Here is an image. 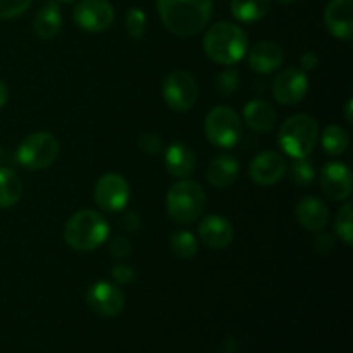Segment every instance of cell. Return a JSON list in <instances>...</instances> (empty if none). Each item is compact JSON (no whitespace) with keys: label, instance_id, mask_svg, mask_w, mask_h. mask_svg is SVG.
Masks as SVG:
<instances>
[{"label":"cell","instance_id":"6da1fadb","mask_svg":"<svg viewBox=\"0 0 353 353\" xmlns=\"http://www.w3.org/2000/svg\"><path fill=\"white\" fill-rule=\"evenodd\" d=\"M164 26L179 38L199 34L212 16V0H157Z\"/></svg>","mask_w":353,"mask_h":353},{"label":"cell","instance_id":"7a4b0ae2","mask_svg":"<svg viewBox=\"0 0 353 353\" xmlns=\"http://www.w3.org/2000/svg\"><path fill=\"white\" fill-rule=\"evenodd\" d=\"M247 47L248 38L243 28L228 21L210 26L203 37V50L210 61L221 65H233L240 62L247 54Z\"/></svg>","mask_w":353,"mask_h":353},{"label":"cell","instance_id":"3957f363","mask_svg":"<svg viewBox=\"0 0 353 353\" xmlns=\"http://www.w3.org/2000/svg\"><path fill=\"white\" fill-rule=\"evenodd\" d=\"M109 238V223L95 210H79L72 214L64 228V240L72 250L92 252Z\"/></svg>","mask_w":353,"mask_h":353},{"label":"cell","instance_id":"277c9868","mask_svg":"<svg viewBox=\"0 0 353 353\" xmlns=\"http://www.w3.org/2000/svg\"><path fill=\"white\" fill-rule=\"evenodd\" d=\"M207 195L202 186L192 179L174 183L165 199V207L171 219L178 224H192L203 214Z\"/></svg>","mask_w":353,"mask_h":353},{"label":"cell","instance_id":"5b68a950","mask_svg":"<svg viewBox=\"0 0 353 353\" xmlns=\"http://www.w3.org/2000/svg\"><path fill=\"white\" fill-rule=\"evenodd\" d=\"M319 137V126L314 117L295 114L281 124L279 145L293 159H303L314 150Z\"/></svg>","mask_w":353,"mask_h":353},{"label":"cell","instance_id":"8992f818","mask_svg":"<svg viewBox=\"0 0 353 353\" xmlns=\"http://www.w3.org/2000/svg\"><path fill=\"white\" fill-rule=\"evenodd\" d=\"M59 141L48 131L31 133L17 147V162L30 171L47 169L57 161Z\"/></svg>","mask_w":353,"mask_h":353},{"label":"cell","instance_id":"52a82bcc","mask_svg":"<svg viewBox=\"0 0 353 353\" xmlns=\"http://www.w3.org/2000/svg\"><path fill=\"white\" fill-rule=\"evenodd\" d=\"M205 137L214 147L231 148L241 138V119L228 105L214 107L205 117Z\"/></svg>","mask_w":353,"mask_h":353},{"label":"cell","instance_id":"ba28073f","mask_svg":"<svg viewBox=\"0 0 353 353\" xmlns=\"http://www.w3.org/2000/svg\"><path fill=\"white\" fill-rule=\"evenodd\" d=\"M162 95L172 110L185 112L195 105L199 99V86L190 72L172 71L162 83Z\"/></svg>","mask_w":353,"mask_h":353},{"label":"cell","instance_id":"9c48e42d","mask_svg":"<svg viewBox=\"0 0 353 353\" xmlns=\"http://www.w3.org/2000/svg\"><path fill=\"white\" fill-rule=\"evenodd\" d=\"M95 202L107 212H119L130 202V185L116 172H107L95 185Z\"/></svg>","mask_w":353,"mask_h":353},{"label":"cell","instance_id":"30bf717a","mask_svg":"<svg viewBox=\"0 0 353 353\" xmlns=\"http://www.w3.org/2000/svg\"><path fill=\"white\" fill-rule=\"evenodd\" d=\"M72 19L88 33H100L114 21V9L107 0H81L74 7Z\"/></svg>","mask_w":353,"mask_h":353},{"label":"cell","instance_id":"8fae6325","mask_svg":"<svg viewBox=\"0 0 353 353\" xmlns=\"http://www.w3.org/2000/svg\"><path fill=\"white\" fill-rule=\"evenodd\" d=\"M309 92V79L305 71L299 68H286L276 76L272 83V95L283 105H296Z\"/></svg>","mask_w":353,"mask_h":353},{"label":"cell","instance_id":"7c38bea8","mask_svg":"<svg viewBox=\"0 0 353 353\" xmlns=\"http://www.w3.org/2000/svg\"><path fill=\"white\" fill-rule=\"evenodd\" d=\"M86 303L102 317H114L124 309V293L114 283L99 281L86 292Z\"/></svg>","mask_w":353,"mask_h":353},{"label":"cell","instance_id":"4fadbf2b","mask_svg":"<svg viewBox=\"0 0 353 353\" xmlns=\"http://www.w3.org/2000/svg\"><path fill=\"white\" fill-rule=\"evenodd\" d=\"M321 188L327 199L334 202H345L352 195V172L348 165L341 162H327L321 169Z\"/></svg>","mask_w":353,"mask_h":353},{"label":"cell","instance_id":"5bb4252c","mask_svg":"<svg viewBox=\"0 0 353 353\" xmlns=\"http://www.w3.org/2000/svg\"><path fill=\"white\" fill-rule=\"evenodd\" d=\"M286 172V161L278 152H262L250 162L248 174L259 186L276 185Z\"/></svg>","mask_w":353,"mask_h":353},{"label":"cell","instance_id":"9a60e30c","mask_svg":"<svg viewBox=\"0 0 353 353\" xmlns=\"http://www.w3.org/2000/svg\"><path fill=\"white\" fill-rule=\"evenodd\" d=\"M324 24L334 38H353V0H331L324 9Z\"/></svg>","mask_w":353,"mask_h":353},{"label":"cell","instance_id":"2e32d148","mask_svg":"<svg viewBox=\"0 0 353 353\" xmlns=\"http://www.w3.org/2000/svg\"><path fill=\"white\" fill-rule=\"evenodd\" d=\"M199 234L207 247L216 250L230 247L234 238L233 224L223 216H214V214L203 217L199 226Z\"/></svg>","mask_w":353,"mask_h":353},{"label":"cell","instance_id":"e0dca14e","mask_svg":"<svg viewBox=\"0 0 353 353\" xmlns=\"http://www.w3.org/2000/svg\"><path fill=\"white\" fill-rule=\"evenodd\" d=\"M283 62H285V52L274 41H261L248 52V65L261 74H271L281 68Z\"/></svg>","mask_w":353,"mask_h":353},{"label":"cell","instance_id":"ac0fdd59","mask_svg":"<svg viewBox=\"0 0 353 353\" xmlns=\"http://www.w3.org/2000/svg\"><path fill=\"white\" fill-rule=\"evenodd\" d=\"M295 216L303 230L317 233V231H323L326 228L327 221H330V209L321 199L305 196L296 205Z\"/></svg>","mask_w":353,"mask_h":353},{"label":"cell","instance_id":"d6986e66","mask_svg":"<svg viewBox=\"0 0 353 353\" xmlns=\"http://www.w3.org/2000/svg\"><path fill=\"white\" fill-rule=\"evenodd\" d=\"M276 119H278V116H276L274 107L265 100H250L243 109L245 124L255 133H269L274 128Z\"/></svg>","mask_w":353,"mask_h":353},{"label":"cell","instance_id":"ffe728a7","mask_svg":"<svg viewBox=\"0 0 353 353\" xmlns=\"http://www.w3.org/2000/svg\"><path fill=\"white\" fill-rule=\"evenodd\" d=\"M165 169L174 178H188L195 169V154L185 143H172L165 150Z\"/></svg>","mask_w":353,"mask_h":353},{"label":"cell","instance_id":"44dd1931","mask_svg":"<svg viewBox=\"0 0 353 353\" xmlns=\"http://www.w3.org/2000/svg\"><path fill=\"white\" fill-rule=\"evenodd\" d=\"M240 172V164L233 155H219L207 168V179L216 188H228L233 185Z\"/></svg>","mask_w":353,"mask_h":353},{"label":"cell","instance_id":"7402d4cb","mask_svg":"<svg viewBox=\"0 0 353 353\" xmlns=\"http://www.w3.org/2000/svg\"><path fill=\"white\" fill-rule=\"evenodd\" d=\"M62 26L61 9L55 2H47L37 12L33 19V31L41 40H50L59 33Z\"/></svg>","mask_w":353,"mask_h":353},{"label":"cell","instance_id":"603a6c76","mask_svg":"<svg viewBox=\"0 0 353 353\" xmlns=\"http://www.w3.org/2000/svg\"><path fill=\"white\" fill-rule=\"evenodd\" d=\"M23 196V181L9 168H0V209L14 207Z\"/></svg>","mask_w":353,"mask_h":353},{"label":"cell","instance_id":"cb8c5ba5","mask_svg":"<svg viewBox=\"0 0 353 353\" xmlns=\"http://www.w3.org/2000/svg\"><path fill=\"white\" fill-rule=\"evenodd\" d=\"M271 0H231V12L241 23H255L268 14Z\"/></svg>","mask_w":353,"mask_h":353},{"label":"cell","instance_id":"d4e9b609","mask_svg":"<svg viewBox=\"0 0 353 353\" xmlns=\"http://www.w3.org/2000/svg\"><path fill=\"white\" fill-rule=\"evenodd\" d=\"M321 143H323L326 154L341 155L347 152L348 145H350V137H348L347 130L336 126V124H331L321 134Z\"/></svg>","mask_w":353,"mask_h":353},{"label":"cell","instance_id":"484cf974","mask_svg":"<svg viewBox=\"0 0 353 353\" xmlns=\"http://www.w3.org/2000/svg\"><path fill=\"white\" fill-rule=\"evenodd\" d=\"M169 245H171L172 254L181 261H192L199 254V241L193 236L190 231H176L169 238Z\"/></svg>","mask_w":353,"mask_h":353},{"label":"cell","instance_id":"4316f807","mask_svg":"<svg viewBox=\"0 0 353 353\" xmlns=\"http://www.w3.org/2000/svg\"><path fill=\"white\" fill-rule=\"evenodd\" d=\"M334 231H336L338 236L350 247L353 243V207L350 202L345 203V205L338 210L336 219H334Z\"/></svg>","mask_w":353,"mask_h":353},{"label":"cell","instance_id":"83f0119b","mask_svg":"<svg viewBox=\"0 0 353 353\" xmlns=\"http://www.w3.org/2000/svg\"><path fill=\"white\" fill-rule=\"evenodd\" d=\"M290 178H292L295 185L309 186L314 181V178H316V169L307 161V157L295 159L292 169H290Z\"/></svg>","mask_w":353,"mask_h":353},{"label":"cell","instance_id":"f1b7e54d","mask_svg":"<svg viewBox=\"0 0 353 353\" xmlns=\"http://www.w3.org/2000/svg\"><path fill=\"white\" fill-rule=\"evenodd\" d=\"M124 24H126L128 34L134 40H140V38H143L145 31H147V16L141 9L133 7V9L128 10Z\"/></svg>","mask_w":353,"mask_h":353},{"label":"cell","instance_id":"f546056e","mask_svg":"<svg viewBox=\"0 0 353 353\" xmlns=\"http://www.w3.org/2000/svg\"><path fill=\"white\" fill-rule=\"evenodd\" d=\"M238 79L240 78H238L236 69L228 68V69H224L219 76H217L216 81H214V86H216V90L221 93V95H224V97L233 95L238 88Z\"/></svg>","mask_w":353,"mask_h":353},{"label":"cell","instance_id":"4dcf8cb0","mask_svg":"<svg viewBox=\"0 0 353 353\" xmlns=\"http://www.w3.org/2000/svg\"><path fill=\"white\" fill-rule=\"evenodd\" d=\"M33 0H0V19H12L30 9Z\"/></svg>","mask_w":353,"mask_h":353},{"label":"cell","instance_id":"1f68e13d","mask_svg":"<svg viewBox=\"0 0 353 353\" xmlns=\"http://www.w3.org/2000/svg\"><path fill=\"white\" fill-rule=\"evenodd\" d=\"M138 147H140L141 152H145V154H161L162 140L155 133H145L141 134L140 140H138Z\"/></svg>","mask_w":353,"mask_h":353},{"label":"cell","instance_id":"d6a6232c","mask_svg":"<svg viewBox=\"0 0 353 353\" xmlns=\"http://www.w3.org/2000/svg\"><path fill=\"white\" fill-rule=\"evenodd\" d=\"M109 252L114 259H117V261H123V259H126L128 255L131 254L130 240L124 236L116 238V240L112 241V245L109 247Z\"/></svg>","mask_w":353,"mask_h":353},{"label":"cell","instance_id":"836d02e7","mask_svg":"<svg viewBox=\"0 0 353 353\" xmlns=\"http://www.w3.org/2000/svg\"><path fill=\"white\" fill-rule=\"evenodd\" d=\"M314 248H316L317 252H321V254H330L334 248L333 234L317 231V236L314 238Z\"/></svg>","mask_w":353,"mask_h":353},{"label":"cell","instance_id":"e575fe53","mask_svg":"<svg viewBox=\"0 0 353 353\" xmlns=\"http://www.w3.org/2000/svg\"><path fill=\"white\" fill-rule=\"evenodd\" d=\"M112 278L116 279V283H119V285H128V283H131L134 279V271L130 268V265H124V264L114 265Z\"/></svg>","mask_w":353,"mask_h":353},{"label":"cell","instance_id":"d590c367","mask_svg":"<svg viewBox=\"0 0 353 353\" xmlns=\"http://www.w3.org/2000/svg\"><path fill=\"white\" fill-rule=\"evenodd\" d=\"M121 226H123L124 231H128V233H134V231H138V228H140V217L134 212L124 214L123 219H121Z\"/></svg>","mask_w":353,"mask_h":353},{"label":"cell","instance_id":"8d00e7d4","mask_svg":"<svg viewBox=\"0 0 353 353\" xmlns=\"http://www.w3.org/2000/svg\"><path fill=\"white\" fill-rule=\"evenodd\" d=\"M317 65H319V57H317L314 52H305V54H302V57H300V69H302V71H312Z\"/></svg>","mask_w":353,"mask_h":353},{"label":"cell","instance_id":"74e56055","mask_svg":"<svg viewBox=\"0 0 353 353\" xmlns=\"http://www.w3.org/2000/svg\"><path fill=\"white\" fill-rule=\"evenodd\" d=\"M352 109H353V100L350 99L347 102V105H345V121H347L348 124H352Z\"/></svg>","mask_w":353,"mask_h":353},{"label":"cell","instance_id":"f35d334b","mask_svg":"<svg viewBox=\"0 0 353 353\" xmlns=\"http://www.w3.org/2000/svg\"><path fill=\"white\" fill-rule=\"evenodd\" d=\"M6 102H7V88L6 85H3L2 79H0V109L6 105Z\"/></svg>","mask_w":353,"mask_h":353},{"label":"cell","instance_id":"ab89813d","mask_svg":"<svg viewBox=\"0 0 353 353\" xmlns=\"http://www.w3.org/2000/svg\"><path fill=\"white\" fill-rule=\"evenodd\" d=\"M278 2H281V3H292V2H295V0H278Z\"/></svg>","mask_w":353,"mask_h":353},{"label":"cell","instance_id":"60d3db41","mask_svg":"<svg viewBox=\"0 0 353 353\" xmlns=\"http://www.w3.org/2000/svg\"><path fill=\"white\" fill-rule=\"evenodd\" d=\"M59 2H72V0H59Z\"/></svg>","mask_w":353,"mask_h":353},{"label":"cell","instance_id":"b9f144b4","mask_svg":"<svg viewBox=\"0 0 353 353\" xmlns=\"http://www.w3.org/2000/svg\"><path fill=\"white\" fill-rule=\"evenodd\" d=\"M0 157H2V150H0Z\"/></svg>","mask_w":353,"mask_h":353}]
</instances>
